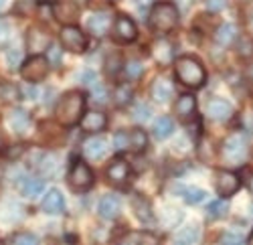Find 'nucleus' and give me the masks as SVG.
Returning <instances> with one entry per match:
<instances>
[{
  "instance_id": "1a4fd4ad",
  "label": "nucleus",
  "mask_w": 253,
  "mask_h": 245,
  "mask_svg": "<svg viewBox=\"0 0 253 245\" xmlns=\"http://www.w3.org/2000/svg\"><path fill=\"white\" fill-rule=\"evenodd\" d=\"M114 35L118 41H124V43H132V41L138 37V29L134 25V20L126 14H120L116 18V25H114Z\"/></svg>"
},
{
  "instance_id": "79ce46f5",
  "label": "nucleus",
  "mask_w": 253,
  "mask_h": 245,
  "mask_svg": "<svg viewBox=\"0 0 253 245\" xmlns=\"http://www.w3.org/2000/svg\"><path fill=\"white\" fill-rule=\"evenodd\" d=\"M219 243L221 245H243V237L237 233H223Z\"/></svg>"
},
{
  "instance_id": "412c9836",
  "label": "nucleus",
  "mask_w": 253,
  "mask_h": 245,
  "mask_svg": "<svg viewBox=\"0 0 253 245\" xmlns=\"http://www.w3.org/2000/svg\"><path fill=\"white\" fill-rule=\"evenodd\" d=\"M108 126V116L103 112H87L81 118V130L85 132H101Z\"/></svg>"
},
{
  "instance_id": "cd10ccee",
  "label": "nucleus",
  "mask_w": 253,
  "mask_h": 245,
  "mask_svg": "<svg viewBox=\"0 0 253 245\" xmlns=\"http://www.w3.org/2000/svg\"><path fill=\"white\" fill-rule=\"evenodd\" d=\"M39 166L41 170H43L47 176H57L59 170H61V160L55 156V154H43V160L39 162Z\"/></svg>"
},
{
  "instance_id": "0eeeda50",
  "label": "nucleus",
  "mask_w": 253,
  "mask_h": 245,
  "mask_svg": "<svg viewBox=\"0 0 253 245\" xmlns=\"http://www.w3.org/2000/svg\"><path fill=\"white\" fill-rule=\"evenodd\" d=\"M61 43L71 53H83L87 49V37L83 35V31L79 27H63Z\"/></svg>"
},
{
  "instance_id": "f8f14e48",
  "label": "nucleus",
  "mask_w": 253,
  "mask_h": 245,
  "mask_svg": "<svg viewBox=\"0 0 253 245\" xmlns=\"http://www.w3.org/2000/svg\"><path fill=\"white\" fill-rule=\"evenodd\" d=\"M207 116L215 122H225L233 116V106L229 104L227 99H221V97H215L211 99L207 104Z\"/></svg>"
},
{
  "instance_id": "3c124183",
  "label": "nucleus",
  "mask_w": 253,
  "mask_h": 245,
  "mask_svg": "<svg viewBox=\"0 0 253 245\" xmlns=\"http://www.w3.org/2000/svg\"><path fill=\"white\" fill-rule=\"evenodd\" d=\"M251 215H253V205H251Z\"/></svg>"
},
{
  "instance_id": "72a5a7b5",
  "label": "nucleus",
  "mask_w": 253,
  "mask_h": 245,
  "mask_svg": "<svg viewBox=\"0 0 253 245\" xmlns=\"http://www.w3.org/2000/svg\"><path fill=\"white\" fill-rule=\"evenodd\" d=\"M150 116H152V110H150V106H148V104H144V101L136 104V106H134V110H132V118H134L136 122H146Z\"/></svg>"
},
{
  "instance_id": "de8ad7c7",
  "label": "nucleus",
  "mask_w": 253,
  "mask_h": 245,
  "mask_svg": "<svg viewBox=\"0 0 253 245\" xmlns=\"http://www.w3.org/2000/svg\"><path fill=\"white\" fill-rule=\"evenodd\" d=\"M6 33V23L4 20H0V35H4Z\"/></svg>"
},
{
  "instance_id": "aec40b11",
  "label": "nucleus",
  "mask_w": 253,
  "mask_h": 245,
  "mask_svg": "<svg viewBox=\"0 0 253 245\" xmlns=\"http://www.w3.org/2000/svg\"><path fill=\"white\" fill-rule=\"evenodd\" d=\"M6 122H8V128L14 134H27L29 128H31V116L25 110H12L8 114V120Z\"/></svg>"
},
{
  "instance_id": "5701e85b",
  "label": "nucleus",
  "mask_w": 253,
  "mask_h": 245,
  "mask_svg": "<svg viewBox=\"0 0 253 245\" xmlns=\"http://www.w3.org/2000/svg\"><path fill=\"white\" fill-rule=\"evenodd\" d=\"M195 110H197L195 97H193L191 93H182V95L178 97V101H176V114H178L182 120H188V118L195 114Z\"/></svg>"
},
{
  "instance_id": "58836bf2",
  "label": "nucleus",
  "mask_w": 253,
  "mask_h": 245,
  "mask_svg": "<svg viewBox=\"0 0 253 245\" xmlns=\"http://www.w3.org/2000/svg\"><path fill=\"white\" fill-rule=\"evenodd\" d=\"M184 199H186L188 205H197V203H201V201L205 199V191L193 187V189H188V191L184 193Z\"/></svg>"
},
{
  "instance_id": "c85d7f7f",
  "label": "nucleus",
  "mask_w": 253,
  "mask_h": 245,
  "mask_svg": "<svg viewBox=\"0 0 253 245\" xmlns=\"http://www.w3.org/2000/svg\"><path fill=\"white\" fill-rule=\"evenodd\" d=\"M43 189H45V182L41 178H35V176L27 178L23 182V187H20V191H23L25 197H37L39 193H43Z\"/></svg>"
},
{
  "instance_id": "e433bc0d",
  "label": "nucleus",
  "mask_w": 253,
  "mask_h": 245,
  "mask_svg": "<svg viewBox=\"0 0 253 245\" xmlns=\"http://www.w3.org/2000/svg\"><path fill=\"white\" fill-rule=\"evenodd\" d=\"M142 71H144V67H142V63H138V61H130V63H126V77H128L130 81L138 79L142 75Z\"/></svg>"
},
{
  "instance_id": "c756f323",
  "label": "nucleus",
  "mask_w": 253,
  "mask_h": 245,
  "mask_svg": "<svg viewBox=\"0 0 253 245\" xmlns=\"http://www.w3.org/2000/svg\"><path fill=\"white\" fill-rule=\"evenodd\" d=\"M227 213H229V205H227L225 201H213L209 205V209H207V217L209 219H221Z\"/></svg>"
},
{
  "instance_id": "603ef678",
  "label": "nucleus",
  "mask_w": 253,
  "mask_h": 245,
  "mask_svg": "<svg viewBox=\"0 0 253 245\" xmlns=\"http://www.w3.org/2000/svg\"><path fill=\"white\" fill-rule=\"evenodd\" d=\"M0 245H2V241H0Z\"/></svg>"
},
{
  "instance_id": "c03bdc74",
  "label": "nucleus",
  "mask_w": 253,
  "mask_h": 245,
  "mask_svg": "<svg viewBox=\"0 0 253 245\" xmlns=\"http://www.w3.org/2000/svg\"><path fill=\"white\" fill-rule=\"evenodd\" d=\"M105 95H108V93H105V89H103V87H97V89H95V93H93V99H95V101H99V104H103V101L108 99Z\"/></svg>"
},
{
  "instance_id": "4be33fe9",
  "label": "nucleus",
  "mask_w": 253,
  "mask_h": 245,
  "mask_svg": "<svg viewBox=\"0 0 253 245\" xmlns=\"http://www.w3.org/2000/svg\"><path fill=\"white\" fill-rule=\"evenodd\" d=\"M43 211L49 215H61L65 211V199L57 189H51L43 199Z\"/></svg>"
},
{
  "instance_id": "6e6552de",
  "label": "nucleus",
  "mask_w": 253,
  "mask_h": 245,
  "mask_svg": "<svg viewBox=\"0 0 253 245\" xmlns=\"http://www.w3.org/2000/svg\"><path fill=\"white\" fill-rule=\"evenodd\" d=\"M27 43H29V49L33 53V57H41L43 51H49L51 47V37L43 31V29H37L33 27L27 35Z\"/></svg>"
},
{
  "instance_id": "f3484780",
  "label": "nucleus",
  "mask_w": 253,
  "mask_h": 245,
  "mask_svg": "<svg viewBox=\"0 0 253 245\" xmlns=\"http://www.w3.org/2000/svg\"><path fill=\"white\" fill-rule=\"evenodd\" d=\"M130 178V166L126 160H114L108 168V180L116 187L126 185V180Z\"/></svg>"
},
{
  "instance_id": "39448f33",
  "label": "nucleus",
  "mask_w": 253,
  "mask_h": 245,
  "mask_svg": "<svg viewBox=\"0 0 253 245\" xmlns=\"http://www.w3.org/2000/svg\"><path fill=\"white\" fill-rule=\"evenodd\" d=\"M20 75L29 83H39L49 75V63L45 57H31L20 65Z\"/></svg>"
},
{
  "instance_id": "a19ab883",
  "label": "nucleus",
  "mask_w": 253,
  "mask_h": 245,
  "mask_svg": "<svg viewBox=\"0 0 253 245\" xmlns=\"http://www.w3.org/2000/svg\"><path fill=\"white\" fill-rule=\"evenodd\" d=\"M14 245H39V239L33 233H18L14 237Z\"/></svg>"
},
{
  "instance_id": "f257e3e1",
  "label": "nucleus",
  "mask_w": 253,
  "mask_h": 245,
  "mask_svg": "<svg viewBox=\"0 0 253 245\" xmlns=\"http://www.w3.org/2000/svg\"><path fill=\"white\" fill-rule=\"evenodd\" d=\"M83 110H85V97H83V93L69 91L59 99L55 116L61 126H75L83 118Z\"/></svg>"
},
{
  "instance_id": "49530a36",
  "label": "nucleus",
  "mask_w": 253,
  "mask_h": 245,
  "mask_svg": "<svg viewBox=\"0 0 253 245\" xmlns=\"http://www.w3.org/2000/svg\"><path fill=\"white\" fill-rule=\"evenodd\" d=\"M25 93H27V97H29V99H37V97H39L37 87H31V85H29V87H25Z\"/></svg>"
},
{
  "instance_id": "37998d69",
  "label": "nucleus",
  "mask_w": 253,
  "mask_h": 245,
  "mask_svg": "<svg viewBox=\"0 0 253 245\" xmlns=\"http://www.w3.org/2000/svg\"><path fill=\"white\" fill-rule=\"evenodd\" d=\"M93 79H95V73H93V71H83V73L79 75V81H81L83 85L93 83Z\"/></svg>"
},
{
  "instance_id": "393cba45",
  "label": "nucleus",
  "mask_w": 253,
  "mask_h": 245,
  "mask_svg": "<svg viewBox=\"0 0 253 245\" xmlns=\"http://www.w3.org/2000/svg\"><path fill=\"white\" fill-rule=\"evenodd\" d=\"M148 146V136L142 128H136L130 132V144H128V150L134 152V154H140L142 150H146Z\"/></svg>"
},
{
  "instance_id": "ddd939ff",
  "label": "nucleus",
  "mask_w": 253,
  "mask_h": 245,
  "mask_svg": "<svg viewBox=\"0 0 253 245\" xmlns=\"http://www.w3.org/2000/svg\"><path fill=\"white\" fill-rule=\"evenodd\" d=\"M112 27V16L108 12H93L89 18H87V31L93 35V37H103L108 35Z\"/></svg>"
},
{
  "instance_id": "ea45409f",
  "label": "nucleus",
  "mask_w": 253,
  "mask_h": 245,
  "mask_svg": "<svg viewBox=\"0 0 253 245\" xmlns=\"http://www.w3.org/2000/svg\"><path fill=\"white\" fill-rule=\"evenodd\" d=\"M134 237H136V243L138 245H160L158 237L152 235V233H136Z\"/></svg>"
},
{
  "instance_id": "dca6fc26",
  "label": "nucleus",
  "mask_w": 253,
  "mask_h": 245,
  "mask_svg": "<svg viewBox=\"0 0 253 245\" xmlns=\"http://www.w3.org/2000/svg\"><path fill=\"white\" fill-rule=\"evenodd\" d=\"M23 207L18 205L16 201H2V205H0V223H4V225H14L16 221L23 219Z\"/></svg>"
},
{
  "instance_id": "09e8293b",
  "label": "nucleus",
  "mask_w": 253,
  "mask_h": 245,
  "mask_svg": "<svg viewBox=\"0 0 253 245\" xmlns=\"http://www.w3.org/2000/svg\"><path fill=\"white\" fill-rule=\"evenodd\" d=\"M247 245H253V231H251V235H249V239H247Z\"/></svg>"
},
{
  "instance_id": "f704fd0d",
  "label": "nucleus",
  "mask_w": 253,
  "mask_h": 245,
  "mask_svg": "<svg viewBox=\"0 0 253 245\" xmlns=\"http://www.w3.org/2000/svg\"><path fill=\"white\" fill-rule=\"evenodd\" d=\"M237 53H239L243 59H251V57H253V39L243 37L239 43H237Z\"/></svg>"
},
{
  "instance_id": "a18cd8bd",
  "label": "nucleus",
  "mask_w": 253,
  "mask_h": 245,
  "mask_svg": "<svg viewBox=\"0 0 253 245\" xmlns=\"http://www.w3.org/2000/svg\"><path fill=\"white\" fill-rule=\"evenodd\" d=\"M205 6H207V8L211 10V12H217V10H221V8H225L227 4H225V2H207Z\"/></svg>"
},
{
  "instance_id": "a878e982",
  "label": "nucleus",
  "mask_w": 253,
  "mask_h": 245,
  "mask_svg": "<svg viewBox=\"0 0 253 245\" xmlns=\"http://www.w3.org/2000/svg\"><path fill=\"white\" fill-rule=\"evenodd\" d=\"M172 132H174V122H172L170 116H160V118L154 122V136H156L158 140L168 138Z\"/></svg>"
},
{
  "instance_id": "bb28decb",
  "label": "nucleus",
  "mask_w": 253,
  "mask_h": 245,
  "mask_svg": "<svg viewBox=\"0 0 253 245\" xmlns=\"http://www.w3.org/2000/svg\"><path fill=\"white\" fill-rule=\"evenodd\" d=\"M199 235H201L199 227H195V225H191V227H184L182 231H178V235L174 237L172 245H197Z\"/></svg>"
},
{
  "instance_id": "9d476101",
  "label": "nucleus",
  "mask_w": 253,
  "mask_h": 245,
  "mask_svg": "<svg viewBox=\"0 0 253 245\" xmlns=\"http://www.w3.org/2000/svg\"><path fill=\"white\" fill-rule=\"evenodd\" d=\"M215 189L223 197H231L239 189V176L229 172V170H219L215 176Z\"/></svg>"
},
{
  "instance_id": "20e7f679",
  "label": "nucleus",
  "mask_w": 253,
  "mask_h": 245,
  "mask_svg": "<svg viewBox=\"0 0 253 245\" xmlns=\"http://www.w3.org/2000/svg\"><path fill=\"white\" fill-rule=\"evenodd\" d=\"M221 154H223L225 162H229V164H241V162L247 158V140L241 134L229 136L223 142Z\"/></svg>"
},
{
  "instance_id": "4468645a",
  "label": "nucleus",
  "mask_w": 253,
  "mask_h": 245,
  "mask_svg": "<svg viewBox=\"0 0 253 245\" xmlns=\"http://www.w3.org/2000/svg\"><path fill=\"white\" fill-rule=\"evenodd\" d=\"M150 93H152L154 101H158V104H166L174 93V85L168 77H156L152 87H150Z\"/></svg>"
},
{
  "instance_id": "9b49d317",
  "label": "nucleus",
  "mask_w": 253,
  "mask_h": 245,
  "mask_svg": "<svg viewBox=\"0 0 253 245\" xmlns=\"http://www.w3.org/2000/svg\"><path fill=\"white\" fill-rule=\"evenodd\" d=\"M53 14L59 23L65 27H73V23L79 18V4L75 2H57L53 4Z\"/></svg>"
},
{
  "instance_id": "b1692460",
  "label": "nucleus",
  "mask_w": 253,
  "mask_h": 245,
  "mask_svg": "<svg viewBox=\"0 0 253 245\" xmlns=\"http://www.w3.org/2000/svg\"><path fill=\"white\" fill-rule=\"evenodd\" d=\"M235 37H237V27H235L233 23L221 25L219 31L215 33V41H217L219 45H223V47H229V45L235 41Z\"/></svg>"
},
{
  "instance_id": "6ab92c4d",
  "label": "nucleus",
  "mask_w": 253,
  "mask_h": 245,
  "mask_svg": "<svg viewBox=\"0 0 253 245\" xmlns=\"http://www.w3.org/2000/svg\"><path fill=\"white\" fill-rule=\"evenodd\" d=\"M105 152H108V142H105L103 138H87L85 142H83V154H85V158L89 160H99L105 156Z\"/></svg>"
},
{
  "instance_id": "423d86ee",
  "label": "nucleus",
  "mask_w": 253,
  "mask_h": 245,
  "mask_svg": "<svg viewBox=\"0 0 253 245\" xmlns=\"http://www.w3.org/2000/svg\"><path fill=\"white\" fill-rule=\"evenodd\" d=\"M67 180H69L71 189H75V191H87L93 185V172H91V168L85 164V162L77 160V162H73Z\"/></svg>"
},
{
  "instance_id": "8fccbe9b",
  "label": "nucleus",
  "mask_w": 253,
  "mask_h": 245,
  "mask_svg": "<svg viewBox=\"0 0 253 245\" xmlns=\"http://www.w3.org/2000/svg\"><path fill=\"white\" fill-rule=\"evenodd\" d=\"M249 189H251V193H253V178L249 180Z\"/></svg>"
},
{
  "instance_id": "c9c22d12",
  "label": "nucleus",
  "mask_w": 253,
  "mask_h": 245,
  "mask_svg": "<svg viewBox=\"0 0 253 245\" xmlns=\"http://www.w3.org/2000/svg\"><path fill=\"white\" fill-rule=\"evenodd\" d=\"M128 144H130V134H126V132L114 134V150H118V152L128 150Z\"/></svg>"
},
{
  "instance_id": "a211bd4d",
  "label": "nucleus",
  "mask_w": 253,
  "mask_h": 245,
  "mask_svg": "<svg viewBox=\"0 0 253 245\" xmlns=\"http://www.w3.org/2000/svg\"><path fill=\"white\" fill-rule=\"evenodd\" d=\"M97 211L103 219H116L122 211V201L118 195H105L101 197L99 205H97Z\"/></svg>"
},
{
  "instance_id": "2eb2a0df",
  "label": "nucleus",
  "mask_w": 253,
  "mask_h": 245,
  "mask_svg": "<svg viewBox=\"0 0 253 245\" xmlns=\"http://www.w3.org/2000/svg\"><path fill=\"white\" fill-rule=\"evenodd\" d=\"M132 207H134V215L144 223V225H152L154 223V213L150 207V201L142 197V195H134L132 197Z\"/></svg>"
},
{
  "instance_id": "473e14b6",
  "label": "nucleus",
  "mask_w": 253,
  "mask_h": 245,
  "mask_svg": "<svg viewBox=\"0 0 253 245\" xmlns=\"http://www.w3.org/2000/svg\"><path fill=\"white\" fill-rule=\"evenodd\" d=\"M154 57L160 61V63H168L172 59V49L168 43H156L154 45Z\"/></svg>"
},
{
  "instance_id": "4c0bfd02",
  "label": "nucleus",
  "mask_w": 253,
  "mask_h": 245,
  "mask_svg": "<svg viewBox=\"0 0 253 245\" xmlns=\"http://www.w3.org/2000/svg\"><path fill=\"white\" fill-rule=\"evenodd\" d=\"M61 53H63V49L59 47V45H51L49 47V51H47V63H49V67L53 65V67H57L59 63H61Z\"/></svg>"
},
{
  "instance_id": "f03ea898",
  "label": "nucleus",
  "mask_w": 253,
  "mask_h": 245,
  "mask_svg": "<svg viewBox=\"0 0 253 245\" xmlns=\"http://www.w3.org/2000/svg\"><path fill=\"white\" fill-rule=\"evenodd\" d=\"M174 71H176L178 81L186 87H201L207 79V71H205L203 63L197 57H191V55L178 57Z\"/></svg>"
},
{
  "instance_id": "2f4dec72",
  "label": "nucleus",
  "mask_w": 253,
  "mask_h": 245,
  "mask_svg": "<svg viewBox=\"0 0 253 245\" xmlns=\"http://www.w3.org/2000/svg\"><path fill=\"white\" fill-rule=\"evenodd\" d=\"M4 61H6V65H8L10 69H16L20 63H23V51L16 49V47L6 49V53H4Z\"/></svg>"
},
{
  "instance_id": "7ed1b4c3",
  "label": "nucleus",
  "mask_w": 253,
  "mask_h": 245,
  "mask_svg": "<svg viewBox=\"0 0 253 245\" xmlns=\"http://www.w3.org/2000/svg\"><path fill=\"white\" fill-rule=\"evenodd\" d=\"M178 25V8L170 2H160L150 12V27L156 33H170Z\"/></svg>"
},
{
  "instance_id": "7c9ffc66",
  "label": "nucleus",
  "mask_w": 253,
  "mask_h": 245,
  "mask_svg": "<svg viewBox=\"0 0 253 245\" xmlns=\"http://www.w3.org/2000/svg\"><path fill=\"white\" fill-rule=\"evenodd\" d=\"M130 99H132V89L128 83H122L116 87L114 91V101L118 106H126V104H130Z\"/></svg>"
}]
</instances>
